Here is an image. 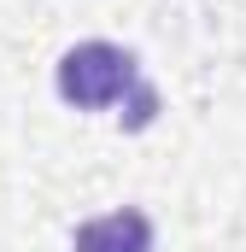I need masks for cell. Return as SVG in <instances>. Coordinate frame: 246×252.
Masks as SVG:
<instances>
[{
  "mask_svg": "<svg viewBox=\"0 0 246 252\" xmlns=\"http://www.w3.org/2000/svg\"><path fill=\"white\" fill-rule=\"evenodd\" d=\"M70 252H153V217L135 211V205H118L106 217H88V223H76Z\"/></svg>",
  "mask_w": 246,
  "mask_h": 252,
  "instance_id": "cell-2",
  "label": "cell"
},
{
  "mask_svg": "<svg viewBox=\"0 0 246 252\" xmlns=\"http://www.w3.org/2000/svg\"><path fill=\"white\" fill-rule=\"evenodd\" d=\"M59 100L76 106V112H106L118 100H135V129L153 124V88L141 82V64L135 53H123L118 41H76L59 59Z\"/></svg>",
  "mask_w": 246,
  "mask_h": 252,
  "instance_id": "cell-1",
  "label": "cell"
}]
</instances>
